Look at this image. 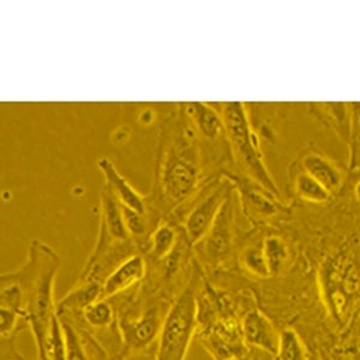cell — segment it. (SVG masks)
Here are the masks:
<instances>
[{
  "mask_svg": "<svg viewBox=\"0 0 360 360\" xmlns=\"http://www.w3.org/2000/svg\"><path fill=\"white\" fill-rule=\"evenodd\" d=\"M164 321L158 307H149L135 319H122L119 330L127 349L142 351L159 339Z\"/></svg>",
  "mask_w": 360,
  "mask_h": 360,
  "instance_id": "obj_10",
  "label": "cell"
},
{
  "mask_svg": "<svg viewBox=\"0 0 360 360\" xmlns=\"http://www.w3.org/2000/svg\"><path fill=\"white\" fill-rule=\"evenodd\" d=\"M98 167L105 176L106 188L113 193V196L122 205L132 209V210H136L139 213L146 214L147 212L146 198L127 183V179L117 171V168L115 167L112 161L106 158H103V159L98 160Z\"/></svg>",
  "mask_w": 360,
  "mask_h": 360,
  "instance_id": "obj_17",
  "label": "cell"
},
{
  "mask_svg": "<svg viewBox=\"0 0 360 360\" xmlns=\"http://www.w3.org/2000/svg\"><path fill=\"white\" fill-rule=\"evenodd\" d=\"M197 278L181 291L165 317L155 360H185L197 330Z\"/></svg>",
  "mask_w": 360,
  "mask_h": 360,
  "instance_id": "obj_4",
  "label": "cell"
},
{
  "mask_svg": "<svg viewBox=\"0 0 360 360\" xmlns=\"http://www.w3.org/2000/svg\"><path fill=\"white\" fill-rule=\"evenodd\" d=\"M222 176L233 185L234 191L242 205L243 213L254 224H264L273 219L288 217L291 205H285L281 198L268 191L256 180L243 173L225 171Z\"/></svg>",
  "mask_w": 360,
  "mask_h": 360,
  "instance_id": "obj_5",
  "label": "cell"
},
{
  "mask_svg": "<svg viewBox=\"0 0 360 360\" xmlns=\"http://www.w3.org/2000/svg\"><path fill=\"white\" fill-rule=\"evenodd\" d=\"M288 176L295 201L307 205H326L333 201L332 193L295 162L288 167Z\"/></svg>",
  "mask_w": 360,
  "mask_h": 360,
  "instance_id": "obj_16",
  "label": "cell"
},
{
  "mask_svg": "<svg viewBox=\"0 0 360 360\" xmlns=\"http://www.w3.org/2000/svg\"><path fill=\"white\" fill-rule=\"evenodd\" d=\"M233 193L222 205L208 233L197 244L203 258L213 266L225 262L236 244Z\"/></svg>",
  "mask_w": 360,
  "mask_h": 360,
  "instance_id": "obj_7",
  "label": "cell"
},
{
  "mask_svg": "<svg viewBox=\"0 0 360 360\" xmlns=\"http://www.w3.org/2000/svg\"><path fill=\"white\" fill-rule=\"evenodd\" d=\"M100 236L91 261L100 257L103 250L111 243L127 242L130 234L124 222L122 203L113 196L108 188L101 193V215H100Z\"/></svg>",
  "mask_w": 360,
  "mask_h": 360,
  "instance_id": "obj_11",
  "label": "cell"
},
{
  "mask_svg": "<svg viewBox=\"0 0 360 360\" xmlns=\"http://www.w3.org/2000/svg\"><path fill=\"white\" fill-rule=\"evenodd\" d=\"M262 249L270 276L281 274L291 261L292 249L288 242L278 234H269L263 239Z\"/></svg>",
  "mask_w": 360,
  "mask_h": 360,
  "instance_id": "obj_18",
  "label": "cell"
},
{
  "mask_svg": "<svg viewBox=\"0 0 360 360\" xmlns=\"http://www.w3.org/2000/svg\"><path fill=\"white\" fill-rule=\"evenodd\" d=\"M60 268V258L44 243H32L28 261L13 278L21 283L27 295L25 323L30 327L37 344L39 359L46 360V340L54 317V285Z\"/></svg>",
  "mask_w": 360,
  "mask_h": 360,
  "instance_id": "obj_2",
  "label": "cell"
},
{
  "mask_svg": "<svg viewBox=\"0 0 360 360\" xmlns=\"http://www.w3.org/2000/svg\"><path fill=\"white\" fill-rule=\"evenodd\" d=\"M183 106L197 136L208 141L209 143L229 146L221 113L203 103H183Z\"/></svg>",
  "mask_w": 360,
  "mask_h": 360,
  "instance_id": "obj_13",
  "label": "cell"
},
{
  "mask_svg": "<svg viewBox=\"0 0 360 360\" xmlns=\"http://www.w3.org/2000/svg\"><path fill=\"white\" fill-rule=\"evenodd\" d=\"M179 244V236L176 229L168 224L158 226L149 238L148 255L154 261L161 262L176 250Z\"/></svg>",
  "mask_w": 360,
  "mask_h": 360,
  "instance_id": "obj_19",
  "label": "cell"
},
{
  "mask_svg": "<svg viewBox=\"0 0 360 360\" xmlns=\"http://www.w3.org/2000/svg\"><path fill=\"white\" fill-rule=\"evenodd\" d=\"M147 274V262L143 256L134 255L107 275L103 283V298L108 299L127 291L129 288L141 283Z\"/></svg>",
  "mask_w": 360,
  "mask_h": 360,
  "instance_id": "obj_15",
  "label": "cell"
},
{
  "mask_svg": "<svg viewBox=\"0 0 360 360\" xmlns=\"http://www.w3.org/2000/svg\"><path fill=\"white\" fill-rule=\"evenodd\" d=\"M21 319H23V317L16 311L6 309V307H0V333H1V336L5 339L13 336L17 329V326H18V321Z\"/></svg>",
  "mask_w": 360,
  "mask_h": 360,
  "instance_id": "obj_27",
  "label": "cell"
},
{
  "mask_svg": "<svg viewBox=\"0 0 360 360\" xmlns=\"http://www.w3.org/2000/svg\"><path fill=\"white\" fill-rule=\"evenodd\" d=\"M83 319L91 328L103 329L110 327L115 319V310L107 299L100 298L82 311Z\"/></svg>",
  "mask_w": 360,
  "mask_h": 360,
  "instance_id": "obj_24",
  "label": "cell"
},
{
  "mask_svg": "<svg viewBox=\"0 0 360 360\" xmlns=\"http://www.w3.org/2000/svg\"><path fill=\"white\" fill-rule=\"evenodd\" d=\"M309 360H321V359H319V356H316V354H311V353H309Z\"/></svg>",
  "mask_w": 360,
  "mask_h": 360,
  "instance_id": "obj_29",
  "label": "cell"
},
{
  "mask_svg": "<svg viewBox=\"0 0 360 360\" xmlns=\"http://www.w3.org/2000/svg\"><path fill=\"white\" fill-rule=\"evenodd\" d=\"M309 113L348 148L352 139L353 108L347 103H307Z\"/></svg>",
  "mask_w": 360,
  "mask_h": 360,
  "instance_id": "obj_12",
  "label": "cell"
},
{
  "mask_svg": "<svg viewBox=\"0 0 360 360\" xmlns=\"http://www.w3.org/2000/svg\"><path fill=\"white\" fill-rule=\"evenodd\" d=\"M351 197H352L353 202L356 203V207H360V176L356 179L351 181Z\"/></svg>",
  "mask_w": 360,
  "mask_h": 360,
  "instance_id": "obj_28",
  "label": "cell"
},
{
  "mask_svg": "<svg viewBox=\"0 0 360 360\" xmlns=\"http://www.w3.org/2000/svg\"><path fill=\"white\" fill-rule=\"evenodd\" d=\"M220 113L232 158L244 169L243 174L256 180L258 184L281 198V191L264 162L259 136L251 125L245 103H222Z\"/></svg>",
  "mask_w": 360,
  "mask_h": 360,
  "instance_id": "obj_3",
  "label": "cell"
},
{
  "mask_svg": "<svg viewBox=\"0 0 360 360\" xmlns=\"http://www.w3.org/2000/svg\"><path fill=\"white\" fill-rule=\"evenodd\" d=\"M103 298V285L89 280L69 292L65 298L59 303V309L63 311L66 310H79L82 312L88 305Z\"/></svg>",
  "mask_w": 360,
  "mask_h": 360,
  "instance_id": "obj_20",
  "label": "cell"
},
{
  "mask_svg": "<svg viewBox=\"0 0 360 360\" xmlns=\"http://www.w3.org/2000/svg\"><path fill=\"white\" fill-rule=\"evenodd\" d=\"M234 193L233 185L224 176L209 183L190 209L184 224L185 238L190 245H197L208 233L226 200Z\"/></svg>",
  "mask_w": 360,
  "mask_h": 360,
  "instance_id": "obj_6",
  "label": "cell"
},
{
  "mask_svg": "<svg viewBox=\"0 0 360 360\" xmlns=\"http://www.w3.org/2000/svg\"><path fill=\"white\" fill-rule=\"evenodd\" d=\"M46 360H68L64 324L59 315L54 317L46 340Z\"/></svg>",
  "mask_w": 360,
  "mask_h": 360,
  "instance_id": "obj_22",
  "label": "cell"
},
{
  "mask_svg": "<svg viewBox=\"0 0 360 360\" xmlns=\"http://www.w3.org/2000/svg\"><path fill=\"white\" fill-rule=\"evenodd\" d=\"M180 112L179 120L161 132L156 159L155 188L172 207L196 193L202 171L198 136L184 110Z\"/></svg>",
  "mask_w": 360,
  "mask_h": 360,
  "instance_id": "obj_1",
  "label": "cell"
},
{
  "mask_svg": "<svg viewBox=\"0 0 360 360\" xmlns=\"http://www.w3.org/2000/svg\"><path fill=\"white\" fill-rule=\"evenodd\" d=\"M243 335L246 344L271 356L278 354L280 333L263 312L252 310L242 321Z\"/></svg>",
  "mask_w": 360,
  "mask_h": 360,
  "instance_id": "obj_14",
  "label": "cell"
},
{
  "mask_svg": "<svg viewBox=\"0 0 360 360\" xmlns=\"http://www.w3.org/2000/svg\"><path fill=\"white\" fill-rule=\"evenodd\" d=\"M201 341L214 360H243L248 353L242 322L229 316L217 319L205 330Z\"/></svg>",
  "mask_w": 360,
  "mask_h": 360,
  "instance_id": "obj_8",
  "label": "cell"
},
{
  "mask_svg": "<svg viewBox=\"0 0 360 360\" xmlns=\"http://www.w3.org/2000/svg\"><path fill=\"white\" fill-rule=\"evenodd\" d=\"M123 207L124 222L127 226V232L132 237H143L147 233L148 224L146 219V214H141L136 210Z\"/></svg>",
  "mask_w": 360,
  "mask_h": 360,
  "instance_id": "obj_26",
  "label": "cell"
},
{
  "mask_svg": "<svg viewBox=\"0 0 360 360\" xmlns=\"http://www.w3.org/2000/svg\"><path fill=\"white\" fill-rule=\"evenodd\" d=\"M276 356L278 360H309L307 347L295 329H285L280 333Z\"/></svg>",
  "mask_w": 360,
  "mask_h": 360,
  "instance_id": "obj_21",
  "label": "cell"
},
{
  "mask_svg": "<svg viewBox=\"0 0 360 360\" xmlns=\"http://www.w3.org/2000/svg\"><path fill=\"white\" fill-rule=\"evenodd\" d=\"M239 262L246 273L254 275L256 278H270L269 269H268L266 257L263 254L262 245L245 246L239 256Z\"/></svg>",
  "mask_w": 360,
  "mask_h": 360,
  "instance_id": "obj_23",
  "label": "cell"
},
{
  "mask_svg": "<svg viewBox=\"0 0 360 360\" xmlns=\"http://www.w3.org/2000/svg\"><path fill=\"white\" fill-rule=\"evenodd\" d=\"M292 162L315 178L334 197L340 196L347 186V172L327 154L316 148L315 144L304 148Z\"/></svg>",
  "mask_w": 360,
  "mask_h": 360,
  "instance_id": "obj_9",
  "label": "cell"
},
{
  "mask_svg": "<svg viewBox=\"0 0 360 360\" xmlns=\"http://www.w3.org/2000/svg\"><path fill=\"white\" fill-rule=\"evenodd\" d=\"M68 344V360H90L82 338L69 321L62 319Z\"/></svg>",
  "mask_w": 360,
  "mask_h": 360,
  "instance_id": "obj_25",
  "label": "cell"
}]
</instances>
